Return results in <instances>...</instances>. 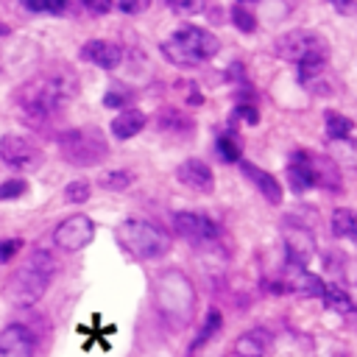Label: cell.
Listing matches in <instances>:
<instances>
[{"mask_svg":"<svg viewBox=\"0 0 357 357\" xmlns=\"http://www.w3.org/2000/svg\"><path fill=\"white\" fill-rule=\"evenodd\" d=\"M75 86L78 81L73 78L70 70H47L20 84V89L14 92V100L25 114V120L45 123L75 95Z\"/></svg>","mask_w":357,"mask_h":357,"instance_id":"obj_1","label":"cell"},{"mask_svg":"<svg viewBox=\"0 0 357 357\" xmlns=\"http://www.w3.org/2000/svg\"><path fill=\"white\" fill-rule=\"evenodd\" d=\"M153 304L159 310V318L178 332V329H187L190 321L195 318L198 296L184 271L167 268L153 279Z\"/></svg>","mask_w":357,"mask_h":357,"instance_id":"obj_2","label":"cell"},{"mask_svg":"<svg viewBox=\"0 0 357 357\" xmlns=\"http://www.w3.org/2000/svg\"><path fill=\"white\" fill-rule=\"evenodd\" d=\"M56 276V259L50 251H31L22 265L6 279V298L17 307H33Z\"/></svg>","mask_w":357,"mask_h":357,"instance_id":"obj_3","label":"cell"},{"mask_svg":"<svg viewBox=\"0 0 357 357\" xmlns=\"http://www.w3.org/2000/svg\"><path fill=\"white\" fill-rule=\"evenodd\" d=\"M162 56L176 67H198L201 61L212 59L220 50V42L215 33L198 25H184L176 33H170L162 42Z\"/></svg>","mask_w":357,"mask_h":357,"instance_id":"obj_4","label":"cell"},{"mask_svg":"<svg viewBox=\"0 0 357 357\" xmlns=\"http://www.w3.org/2000/svg\"><path fill=\"white\" fill-rule=\"evenodd\" d=\"M56 145L61 151V159L75 167H95L109 156V139L95 126L67 128L56 137Z\"/></svg>","mask_w":357,"mask_h":357,"instance_id":"obj_5","label":"cell"},{"mask_svg":"<svg viewBox=\"0 0 357 357\" xmlns=\"http://www.w3.org/2000/svg\"><path fill=\"white\" fill-rule=\"evenodd\" d=\"M117 243L137 259H159L170 251V234L148 220L139 218H128L117 226Z\"/></svg>","mask_w":357,"mask_h":357,"instance_id":"obj_6","label":"cell"},{"mask_svg":"<svg viewBox=\"0 0 357 357\" xmlns=\"http://www.w3.org/2000/svg\"><path fill=\"white\" fill-rule=\"evenodd\" d=\"M0 159L20 173H31L36 167H42L45 153L39 151V145H33L28 137L20 134H3L0 137Z\"/></svg>","mask_w":357,"mask_h":357,"instance_id":"obj_7","label":"cell"},{"mask_svg":"<svg viewBox=\"0 0 357 357\" xmlns=\"http://www.w3.org/2000/svg\"><path fill=\"white\" fill-rule=\"evenodd\" d=\"M273 50H276L279 59L298 64L301 59H307V56H312V53H324V50H329V47H326V39H324L321 33H315V31H301V28H298V31L282 33V36L273 42Z\"/></svg>","mask_w":357,"mask_h":357,"instance_id":"obj_8","label":"cell"},{"mask_svg":"<svg viewBox=\"0 0 357 357\" xmlns=\"http://www.w3.org/2000/svg\"><path fill=\"white\" fill-rule=\"evenodd\" d=\"M92 237H95V223L86 215H70L53 231V243L64 251H81L92 243Z\"/></svg>","mask_w":357,"mask_h":357,"instance_id":"obj_9","label":"cell"},{"mask_svg":"<svg viewBox=\"0 0 357 357\" xmlns=\"http://www.w3.org/2000/svg\"><path fill=\"white\" fill-rule=\"evenodd\" d=\"M36 335L25 324H8L0 329V357H36Z\"/></svg>","mask_w":357,"mask_h":357,"instance_id":"obj_10","label":"cell"},{"mask_svg":"<svg viewBox=\"0 0 357 357\" xmlns=\"http://www.w3.org/2000/svg\"><path fill=\"white\" fill-rule=\"evenodd\" d=\"M173 229H176L178 237H184L190 243H212V240H218L215 220H209L206 215H198V212H176L173 215Z\"/></svg>","mask_w":357,"mask_h":357,"instance_id":"obj_11","label":"cell"},{"mask_svg":"<svg viewBox=\"0 0 357 357\" xmlns=\"http://www.w3.org/2000/svg\"><path fill=\"white\" fill-rule=\"evenodd\" d=\"M284 248H287V262H293V268H304L307 259H310L312 251H315L312 231H310L307 226L290 223V226L284 229Z\"/></svg>","mask_w":357,"mask_h":357,"instance_id":"obj_12","label":"cell"},{"mask_svg":"<svg viewBox=\"0 0 357 357\" xmlns=\"http://www.w3.org/2000/svg\"><path fill=\"white\" fill-rule=\"evenodd\" d=\"M176 178L195 190V192H212L215 190V176H212V167L201 159H184L178 167H176Z\"/></svg>","mask_w":357,"mask_h":357,"instance_id":"obj_13","label":"cell"},{"mask_svg":"<svg viewBox=\"0 0 357 357\" xmlns=\"http://www.w3.org/2000/svg\"><path fill=\"white\" fill-rule=\"evenodd\" d=\"M81 59L100 70H114L123 61V47L114 42H106V39H89L81 47Z\"/></svg>","mask_w":357,"mask_h":357,"instance_id":"obj_14","label":"cell"},{"mask_svg":"<svg viewBox=\"0 0 357 357\" xmlns=\"http://www.w3.org/2000/svg\"><path fill=\"white\" fill-rule=\"evenodd\" d=\"M287 178H290V190L293 192H304L310 187H318L312 162L307 151H293L290 153V165H287Z\"/></svg>","mask_w":357,"mask_h":357,"instance_id":"obj_15","label":"cell"},{"mask_svg":"<svg viewBox=\"0 0 357 357\" xmlns=\"http://www.w3.org/2000/svg\"><path fill=\"white\" fill-rule=\"evenodd\" d=\"M240 170H243V176L259 190V195H262L268 204H273V206L282 204V184L276 181V176H271L268 170H262V167H257V165H251V162H240Z\"/></svg>","mask_w":357,"mask_h":357,"instance_id":"obj_16","label":"cell"},{"mask_svg":"<svg viewBox=\"0 0 357 357\" xmlns=\"http://www.w3.org/2000/svg\"><path fill=\"white\" fill-rule=\"evenodd\" d=\"M145 114L139 112V109H123L114 120H112V134L117 137V139H131V137H137L142 128H145Z\"/></svg>","mask_w":357,"mask_h":357,"instance_id":"obj_17","label":"cell"},{"mask_svg":"<svg viewBox=\"0 0 357 357\" xmlns=\"http://www.w3.org/2000/svg\"><path fill=\"white\" fill-rule=\"evenodd\" d=\"M156 126L162 128V131H170V134H178V131H192L195 128V120L184 112V109H176V106H165L162 112H159V117H156Z\"/></svg>","mask_w":357,"mask_h":357,"instance_id":"obj_18","label":"cell"},{"mask_svg":"<svg viewBox=\"0 0 357 357\" xmlns=\"http://www.w3.org/2000/svg\"><path fill=\"white\" fill-rule=\"evenodd\" d=\"M265 349H268V337L262 335V329H251L234 340L237 357H265Z\"/></svg>","mask_w":357,"mask_h":357,"instance_id":"obj_19","label":"cell"},{"mask_svg":"<svg viewBox=\"0 0 357 357\" xmlns=\"http://www.w3.org/2000/svg\"><path fill=\"white\" fill-rule=\"evenodd\" d=\"M332 234L340 240H357V212L354 209H335L332 212Z\"/></svg>","mask_w":357,"mask_h":357,"instance_id":"obj_20","label":"cell"},{"mask_svg":"<svg viewBox=\"0 0 357 357\" xmlns=\"http://www.w3.org/2000/svg\"><path fill=\"white\" fill-rule=\"evenodd\" d=\"M290 290H296L298 296H307V298H321L324 290H326V284H324L321 276H315L310 271H298L296 279L290 282Z\"/></svg>","mask_w":357,"mask_h":357,"instance_id":"obj_21","label":"cell"},{"mask_svg":"<svg viewBox=\"0 0 357 357\" xmlns=\"http://www.w3.org/2000/svg\"><path fill=\"white\" fill-rule=\"evenodd\" d=\"M324 304H326V310H332V312H343V315H351L354 312V304H351V298L343 293V287H337V284H326V290H324Z\"/></svg>","mask_w":357,"mask_h":357,"instance_id":"obj_22","label":"cell"},{"mask_svg":"<svg viewBox=\"0 0 357 357\" xmlns=\"http://www.w3.org/2000/svg\"><path fill=\"white\" fill-rule=\"evenodd\" d=\"M324 123H326V137L329 139H349L351 131H354V123L349 117L337 114V112H326Z\"/></svg>","mask_w":357,"mask_h":357,"instance_id":"obj_23","label":"cell"},{"mask_svg":"<svg viewBox=\"0 0 357 357\" xmlns=\"http://www.w3.org/2000/svg\"><path fill=\"white\" fill-rule=\"evenodd\" d=\"M326 59H329V50H324V53H312V56L301 59V61L296 64V67H298V81H312L315 75H321L324 67H326Z\"/></svg>","mask_w":357,"mask_h":357,"instance_id":"obj_24","label":"cell"},{"mask_svg":"<svg viewBox=\"0 0 357 357\" xmlns=\"http://www.w3.org/2000/svg\"><path fill=\"white\" fill-rule=\"evenodd\" d=\"M231 22L243 33H254L257 31V17H254L251 6H245V3H234L231 6Z\"/></svg>","mask_w":357,"mask_h":357,"instance_id":"obj_25","label":"cell"},{"mask_svg":"<svg viewBox=\"0 0 357 357\" xmlns=\"http://www.w3.org/2000/svg\"><path fill=\"white\" fill-rule=\"evenodd\" d=\"M220 326H223V315H220L218 310H209V312H206V321H204V326H201V332H198V337L192 340V349H198L201 343H206Z\"/></svg>","mask_w":357,"mask_h":357,"instance_id":"obj_26","label":"cell"},{"mask_svg":"<svg viewBox=\"0 0 357 357\" xmlns=\"http://www.w3.org/2000/svg\"><path fill=\"white\" fill-rule=\"evenodd\" d=\"M25 192H28V181L20 178V176H11V178H6V181L0 184V201H17V198H22Z\"/></svg>","mask_w":357,"mask_h":357,"instance_id":"obj_27","label":"cell"},{"mask_svg":"<svg viewBox=\"0 0 357 357\" xmlns=\"http://www.w3.org/2000/svg\"><path fill=\"white\" fill-rule=\"evenodd\" d=\"M215 151H218V156H220L223 162H229V165H231V162H240V153H243V151H240V145H237V142H234L229 134L218 137Z\"/></svg>","mask_w":357,"mask_h":357,"instance_id":"obj_28","label":"cell"},{"mask_svg":"<svg viewBox=\"0 0 357 357\" xmlns=\"http://www.w3.org/2000/svg\"><path fill=\"white\" fill-rule=\"evenodd\" d=\"M22 8L33 11V14H64L67 3H61V0H31V3H22Z\"/></svg>","mask_w":357,"mask_h":357,"instance_id":"obj_29","label":"cell"},{"mask_svg":"<svg viewBox=\"0 0 357 357\" xmlns=\"http://www.w3.org/2000/svg\"><path fill=\"white\" fill-rule=\"evenodd\" d=\"M89 192H92V187H89V181H84V178H75V181H70V184L64 187V198H67L70 204H84V201H89Z\"/></svg>","mask_w":357,"mask_h":357,"instance_id":"obj_30","label":"cell"},{"mask_svg":"<svg viewBox=\"0 0 357 357\" xmlns=\"http://www.w3.org/2000/svg\"><path fill=\"white\" fill-rule=\"evenodd\" d=\"M128 100H131V92L123 89L120 84L112 86V89L103 95V106H109V109H128Z\"/></svg>","mask_w":357,"mask_h":357,"instance_id":"obj_31","label":"cell"},{"mask_svg":"<svg viewBox=\"0 0 357 357\" xmlns=\"http://www.w3.org/2000/svg\"><path fill=\"white\" fill-rule=\"evenodd\" d=\"M131 181H134V176H131L128 170H112V173H106V176L100 178V184H103L106 190H126Z\"/></svg>","mask_w":357,"mask_h":357,"instance_id":"obj_32","label":"cell"},{"mask_svg":"<svg viewBox=\"0 0 357 357\" xmlns=\"http://www.w3.org/2000/svg\"><path fill=\"white\" fill-rule=\"evenodd\" d=\"M22 248V240L20 237H8V240H0V265L11 262Z\"/></svg>","mask_w":357,"mask_h":357,"instance_id":"obj_33","label":"cell"},{"mask_svg":"<svg viewBox=\"0 0 357 357\" xmlns=\"http://www.w3.org/2000/svg\"><path fill=\"white\" fill-rule=\"evenodd\" d=\"M167 6L176 14H198V11H204V3H167Z\"/></svg>","mask_w":357,"mask_h":357,"instance_id":"obj_34","label":"cell"},{"mask_svg":"<svg viewBox=\"0 0 357 357\" xmlns=\"http://www.w3.org/2000/svg\"><path fill=\"white\" fill-rule=\"evenodd\" d=\"M114 8L123 14H142L148 8V3H114Z\"/></svg>","mask_w":357,"mask_h":357,"instance_id":"obj_35","label":"cell"},{"mask_svg":"<svg viewBox=\"0 0 357 357\" xmlns=\"http://www.w3.org/2000/svg\"><path fill=\"white\" fill-rule=\"evenodd\" d=\"M84 8L92 11V14H106V11L114 8V3H84Z\"/></svg>","mask_w":357,"mask_h":357,"instance_id":"obj_36","label":"cell"},{"mask_svg":"<svg viewBox=\"0 0 357 357\" xmlns=\"http://www.w3.org/2000/svg\"><path fill=\"white\" fill-rule=\"evenodd\" d=\"M332 8L340 11V14H357V3H340V0H335Z\"/></svg>","mask_w":357,"mask_h":357,"instance_id":"obj_37","label":"cell"},{"mask_svg":"<svg viewBox=\"0 0 357 357\" xmlns=\"http://www.w3.org/2000/svg\"><path fill=\"white\" fill-rule=\"evenodd\" d=\"M240 114H243V120H248L251 126L259 120V117H257V112H254V106H240Z\"/></svg>","mask_w":357,"mask_h":357,"instance_id":"obj_38","label":"cell"},{"mask_svg":"<svg viewBox=\"0 0 357 357\" xmlns=\"http://www.w3.org/2000/svg\"><path fill=\"white\" fill-rule=\"evenodd\" d=\"M351 315H354V318H357V310H354V312H351Z\"/></svg>","mask_w":357,"mask_h":357,"instance_id":"obj_39","label":"cell"}]
</instances>
